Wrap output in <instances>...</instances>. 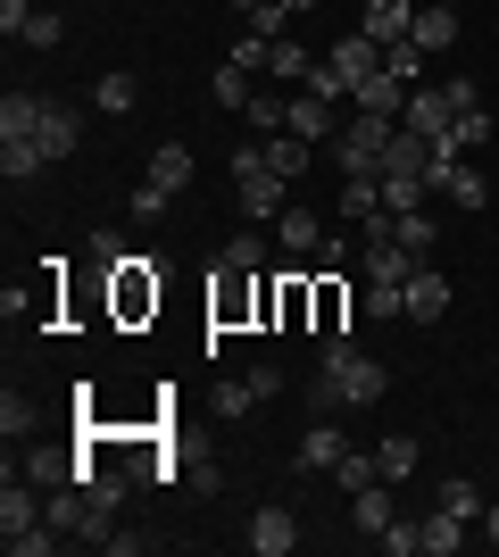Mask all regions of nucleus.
Here are the masks:
<instances>
[{"label": "nucleus", "instance_id": "nucleus-1", "mask_svg": "<svg viewBox=\"0 0 499 557\" xmlns=\"http://www.w3.org/2000/svg\"><path fill=\"white\" fill-rule=\"evenodd\" d=\"M234 191H241V216H250V225H275V216L291 209V200H284L291 184L259 159V141H241V150H234Z\"/></svg>", "mask_w": 499, "mask_h": 557}, {"label": "nucleus", "instance_id": "nucleus-2", "mask_svg": "<svg viewBox=\"0 0 499 557\" xmlns=\"http://www.w3.org/2000/svg\"><path fill=\"white\" fill-rule=\"evenodd\" d=\"M391 134H400V116H350V134H333V166L341 175H383V150H391Z\"/></svg>", "mask_w": 499, "mask_h": 557}, {"label": "nucleus", "instance_id": "nucleus-3", "mask_svg": "<svg viewBox=\"0 0 499 557\" xmlns=\"http://www.w3.org/2000/svg\"><path fill=\"white\" fill-rule=\"evenodd\" d=\"M400 125L408 134H425V141H441L458 125V100L441 92V84H416V92H408V109H400Z\"/></svg>", "mask_w": 499, "mask_h": 557}, {"label": "nucleus", "instance_id": "nucleus-4", "mask_svg": "<svg viewBox=\"0 0 499 557\" xmlns=\"http://www.w3.org/2000/svg\"><path fill=\"white\" fill-rule=\"evenodd\" d=\"M450 275H441V267H425V258H416V275H408V317H416V325H441V317H450Z\"/></svg>", "mask_w": 499, "mask_h": 557}, {"label": "nucleus", "instance_id": "nucleus-5", "mask_svg": "<svg viewBox=\"0 0 499 557\" xmlns=\"http://www.w3.org/2000/svg\"><path fill=\"white\" fill-rule=\"evenodd\" d=\"M341 458H350V433H341L333 417H316L309 433H300V466H309V474H333Z\"/></svg>", "mask_w": 499, "mask_h": 557}, {"label": "nucleus", "instance_id": "nucleus-6", "mask_svg": "<svg viewBox=\"0 0 499 557\" xmlns=\"http://www.w3.org/2000/svg\"><path fill=\"white\" fill-rule=\"evenodd\" d=\"M250 549H259V557H291V549H300L291 508H259V516H250Z\"/></svg>", "mask_w": 499, "mask_h": 557}, {"label": "nucleus", "instance_id": "nucleus-7", "mask_svg": "<svg viewBox=\"0 0 499 557\" xmlns=\"http://www.w3.org/2000/svg\"><path fill=\"white\" fill-rule=\"evenodd\" d=\"M284 134H300V141H333V100L291 92V100H284Z\"/></svg>", "mask_w": 499, "mask_h": 557}, {"label": "nucleus", "instance_id": "nucleus-8", "mask_svg": "<svg viewBox=\"0 0 499 557\" xmlns=\"http://www.w3.org/2000/svg\"><path fill=\"white\" fill-rule=\"evenodd\" d=\"M408 34H416V50H425V59H441V50L458 42V9H441V0H416V25H408Z\"/></svg>", "mask_w": 499, "mask_h": 557}, {"label": "nucleus", "instance_id": "nucleus-9", "mask_svg": "<svg viewBox=\"0 0 499 557\" xmlns=\"http://www.w3.org/2000/svg\"><path fill=\"white\" fill-rule=\"evenodd\" d=\"M159 258H125L117 267V308L125 317H142V308H159V275H150Z\"/></svg>", "mask_w": 499, "mask_h": 557}, {"label": "nucleus", "instance_id": "nucleus-10", "mask_svg": "<svg viewBox=\"0 0 499 557\" xmlns=\"http://www.w3.org/2000/svg\"><path fill=\"white\" fill-rule=\"evenodd\" d=\"M325 59H333L341 75H350V92H358V84H366V75L383 67V42H375V34H341V42H333Z\"/></svg>", "mask_w": 499, "mask_h": 557}, {"label": "nucleus", "instance_id": "nucleus-11", "mask_svg": "<svg viewBox=\"0 0 499 557\" xmlns=\"http://www.w3.org/2000/svg\"><path fill=\"white\" fill-rule=\"evenodd\" d=\"M408 92H416V84H400V75H391V67H375V75H366V84H358V109H366V116H400L408 109Z\"/></svg>", "mask_w": 499, "mask_h": 557}, {"label": "nucleus", "instance_id": "nucleus-12", "mask_svg": "<svg viewBox=\"0 0 499 557\" xmlns=\"http://www.w3.org/2000/svg\"><path fill=\"white\" fill-rule=\"evenodd\" d=\"M34 524H42V499H34V483H17V474H9V491H0V541L34 533Z\"/></svg>", "mask_w": 499, "mask_h": 557}, {"label": "nucleus", "instance_id": "nucleus-13", "mask_svg": "<svg viewBox=\"0 0 499 557\" xmlns=\"http://www.w3.org/2000/svg\"><path fill=\"white\" fill-rule=\"evenodd\" d=\"M309 150H316V141H300V134H259V159L275 166L284 184H300V175H309Z\"/></svg>", "mask_w": 499, "mask_h": 557}, {"label": "nucleus", "instance_id": "nucleus-14", "mask_svg": "<svg viewBox=\"0 0 499 557\" xmlns=\"http://www.w3.org/2000/svg\"><path fill=\"white\" fill-rule=\"evenodd\" d=\"M191 166H200V159H191V141H159V150H150V175H142V184L184 191V184H191Z\"/></svg>", "mask_w": 499, "mask_h": 557}, {"label": "nucleus", "instance_id": "nucleus-15", "mask_svg": "<svg viewBox=\"0 0 499 557\" xmlns=\"http://www.w3.org/2000/svg\"><path fill=\"white\" fill-rule=\"evenodd\" d=\"M408 25H416V0H366V17H358V34H375V42H400Z\"/></svg>", "mask_w": 499, "mask_h": 557}, {"label": "nucleus", "instance_id": "nucleus-16", "mask_svg": "<svg viewBox=\"0 0 499 557\" xmlns=\"http://www.w3.org/2000/svg\"><path fill=\"white\" fill-rule=\"evenodd\" d=\"M50 166V150L34 134H0V175H9V184H25V175H42Z\"/></svg>", "mask_w": 499, "mask_h": 557}, {"label": "nucleus", "instance_id": "nucleus-17", "mask_svg": "<svg viewBox=\"0 0 499 557\" xmlns=\"http://www.w3.org/2000/svg\"><path fill=\"white\" fill-rule=\"evenodd\" d=\"M34 141H42L50 159H67L75 141H84V116H75L67 100H50V109H42V134H34Z\"/></svg>", "mask_w": 499, "mask_h": 557}, {"label": "nucleus", "instance_id": "nucleus-18", "mask_svg": "<svg viewBox=\"0 0 499 557\" xmlns=\"http://www.w3.org/2000/svg\"><path fill=\"white\" fill-rule=\"evenodd\" d=\"M275 225H284V250L291 258H316V250H325V216H316V209H284Z\"/></svg>", "mask_w": 499, "mask_h": 557}, {"label": "nucleus", "instance_id": "nucleus-19", "mask_svg": "<svg viewBox=\"0 0 499 557\" xmlns=\"http://www.w3.org/2000/svg\"><path fill=\"white\" fill-rule=\"evenodd\" d=\"M425 166H433V141L400 125V134H391V150H383V175H425Z\"/></svg>", "mask_w": 499, "mask_h": 557}, {"label": "nucleus", "instance_id": "nucleus-20", "mask_svg": "<svg viewBox=\"0 0 499 557\" xmlns=\"http://www.w3.org/2000/svg\"><path fill=\"white\" fill-rule=\"evenodd\" d=\"M416 466H425V458H416V433H391V442L375 449V474H383V483H416Z\"/></svg>", "mask_w": 499, "mask_h": 557}, {"label": "nucleus", "instance_id": "nucleus-21", "mask_svg": "<svg viewBox=\"0 0 499 557\" xmlns=\"http://www.w3.org/2000/svg\"><path fill=\"white\" fill-rule=\"evenodd\" d=\"M350 524H358V533H383V524H391V483L350 491Z\"/></svg>", "mask_w": 499, "mask_h": 557}, {"label": "nucleus", "instance_id": "nucleus-22", "mask_svg": "<svg viewBox=\"0 0 499 557\" xmlns=\"http://www.w3.org/2000/svg\"><path fill=\"white\" fill-rule=\"evenodd\" d=\"M375 209H383V175H341V216H350V225H366Z\"/></svg>", "mask_w": 499, "mask_h": 557}, {"label": "nucleus", "instance_id": "nucleus-23", "mask_svg": "<svg viewBox=\"0 0 499 557\" xmlns=\"http://www.w3.org/2000/svg\"><path fill=\"white\" fill-rule=\"evenodd\" d=\"M458 549H466V516L433 508V516H425V557H458Z\"/></svg>", "mask_w": 499, "mask_h": 557}, {"label": "nucleus", "instance_id": "nucleus-24", "mask_svg": "<svg viewBox=\"0 0 499 557\" xmlns=\"http://www.w3.org/2000/svg\"><path fill=\"white\" fill-rule=\"evenodd\" d=\"M259 267H266V242H259V233H234V242L216 250V275H259Z\"/></svg>", "mask_w": 499, "mask_h": 557}, {"label": "nucleus", "instance_id": "nucleus-25", "mask_svg": "<svg viewBox=\"0 0 499 557\" xmlns=\"http://www.w3.org/2000/svg\"><path fill=\"white\" fill-rule=\"evenodd\" d=\"M42 109H50L42 92H9L0 100V134H42Z\"/></svg>", "mask_w": 499, "mask_h": 557}, {"label": "nucleus", "instance_id": "nucleus-26", "mask_svg": "<svg viewBox=\"0 0 499 557\" xmlns=\"http://www.w3.org/2000/svg\"><path fill=\"white\" fill-rule=\"evenodd\" d=\"M92 100H100V116H125V109H134V100H142V84H134V75H125V67H109V75H100V84H92Z\"/></svg>", "mask_w": 499, "mask_h": 557}, {"label": "nucleus", "instance_id": "nucleus-27", "mask_svg": "<svg viewBox=\"0 0 499 557\" xmlns=\"http://www.w3.org/2000/svg\"><path fill=\"white\" fill-rule=\"evenodd\" d=\"M391 233H400V250H416V258H433V250H441V225H433L425 209H408V216H391Z\"/></svg>", "mask_w": 499, "mask_h": 557}, {"label": "nucleus", "instance_id": "nucleus-28", "mask_svg": "<svg viewBox=\"0 0 499 557\" xmlns=\"http://www.w3.org/2000/svg\"><path fill=\"white\" fill-rule=\"evenodd\" d=\"M309 67H316V59H309L300 42H291V34H284L275 50H266V75H275V84H309Z\"/></svg>", "mask_w": 499, "mask_h": 557}, {"label": "nucleus", "instance_id": "nucleus-29", "mask_svg": "<svg viewBox=\"0 0 499 557\" xmlns=\"http://www.w3.org/2000/svg\"><path fill=\"white\" fill-rule=\"evenodd\" d=\"M9 474H25V483H75V458H59V449H34V458L9 466Z\"/></svg>", "mask_w": 499, "mask_h": 557}, {"label": "nucleus", "instance_id": "nucleus-30", "mask_svg": "<svg viewBox=\"0 0 499 557\" xmlns=\"http://www.w3.org/2000/svg\"><path fill=\"white\" fill-rule=\"evenodd\" d=\"M441 191H450L458 209H483V200H491V191H483V166H475V159H458V166H450V184H441Z\"/></svg>", "mask_w": 499, "mask_h": 557}, {"label": "nucleus", "instance_id": "nucleus-31", "mask_svg": "<svg viewBox=\"0 0 499 557\" xmlns=\"http://www.w3.org/2000/svg\"><path fill=\"white\" fill-rule=\"evenodd\" d=\"M216 109H250V67L216 59Z\"/></svg>", "mask_w": 499, "mask_h": 557}, {"label": "nucleus", "instance_id": "nucleus-32", "mask_svg": "<svg viewBox=\"0 0 499 557\" xmlns=\"http://www.w3.org/2000/svg\"><path fill=\"white\" fill-rule=\"evenodd\" d=\"M300 92H316V100H333V109H341V100H350V75L333 67V59H316V67H309V84H300Z\"/></svg>", "mask_w": 499, "mask_h": 557}, {"label": "nucleus", "instance_id": "nucleus-33", "mask_svg": "<svg viewBox=\"0 0 499 557\" xmlns=\"http://www.w3.org/2000/svg\"><path fill=\"white\" fill-rule=\"evenodd\" d=\"M433 508H450V516H466V524H475V516H483V491L466 483V474H450V483H441V499H433Z\"/></svg>", "mask_w": 499, "mask_h": 557}, {"label": "nucleus", "instance_id": "nucleus-34", "mask_svg": "<svg viewBox=\"0 0 499 557\" xmlns=\"http://www.w3.org/2000/svg\"><path fill=\"white\" fill-rule=\"evenodd\" d=\"M416 200H425V175H383V209L391 216H408Z\"/></svg>", "mask_w": 499, "mask_h": 557}, {"label": "nucleus", "instance_id": "nucleus-35", "mask_svg": "<svg viewBox=\"0 0 499 557\" xmlns=\"http://www.w3.org/2000/svg\"><path fill=\"white\" fill-rule=\"evenodd\" d=\"M67 42V17L59 9H34V25H25V50H59Z\"/></svg>", "mask_w": 499, "mask_h": 557}, {"label": "nucleus", "instance_id": "nucleus-36", "mask_svg": "<svg viewBox=\"0 0 499 557\" xmlns=\"http://www.w3.org/2000/svg\"><path fill=\"white\" fill-rule=\"evenodd\" d=\"M383 67L400 75V84H416V67H425V50H416V34H400V42H383Z\"/></svg>", "mask_w": 499, "mask_h": 557}, {"label": "nucleus", "instance_id": "nucleus-37", "mask_svg": "<svg viewBox=\"0 0 499 557\" xmlns=\"http://www.w3.org/2000/svg\"><path fill=\"white\" fill-rule=\"evenodd\" d=\"M250 125H259V134H284V92H250Z\"/></svg>", "mask_w": 499, "mask_h": 557}, {"label": "nucleus", "instance_id": "nucleus-38", "mask_svg": "<svg viewBox=\"0 0 499 557\" xmlns=\"http://www.w3.org/2000/svg\"><path fill=\"white\" fill-rule=\"evenodd\" d=\"M259 408V392H250V374L241 383H216V417H250Z\"/></svg>", "mask_w": 499, "mask_h": 557}, {"label": "nucleus", "instance_id": "nucleus-39", "mask_svg": "<svg viewBox=\"0 0 499 557\" xmlns=\"http://www.w3.org/2000/svg\"><path fill=\"white\" fill-rule=\"evenodd\" d=\"M125 209L142 216V225H159V216H166V209H175V191H159V184H142V191H134V200H125Z\"/></svg>", "mask_w": 499, "mask_h": 557}, {"label": "nucleus", "instance_id": "nucleus-40", "mask_svg": "<svg viewBox=\"0 0 499 557\" xmlns=\"http://www.w3.org/2000/svg\"><path fill=\"white\" fill-rule=\"evenodd\" d=\"M284 17H291L284 0H266V9H250V34H259V42H284Z\"/></svg>", "mask_w": 499, "mask_h": 557}, {"label": "nucleus", "instance_id": "nucleus-41", "mask_svg": "<svg viewBox=\"0 0 499 557\" xmlns=\"http://www.w3.org/2000/svg\"><path fill=\"white\" fill-rule=\"evenodd\" d=\"M59 541H67V533H50V524H34V533H17V541H9V557H50Z\"/></svg>", "mask_w": 499, "mask_h": 557}, {"label": "nucleus", "instance_id": "nucleus-42", "mask_svg": "<svg viewBox=\"0 0 499 557\" xmlns=\"http://www.w3.org/2000/svg\"><path fill=\"white\" fill-rule=\"evenodd\" d=\"M25 25H34V0H0V34L9 42H25Z\"/></svg>", "mask_w": 499, "mask_h": 557}, {"label": "nucleus", "instance_id": "nucleus-43", "mask_svg": "<svg viewBox=\"0 0 499 557\" xmlns=\"http://www.w3.org/2000/svg\"><path fill=\"white\" fill-rule=\"evenodd\" d=\"M25 424H34V408H25V399H17V392H9V399H0V433H9V442H17Z\"/></svg>", "mask_w": 499, "mask_h": 557}, {"label": "nucleus", "instance_id": "nucleus-44", "mask_svg": "<svg viewBox=\"0 0 499 557\" xmlns=\"http://www.w3.org/2000/svg\"><path fill=\"white\" fill-rule=\"evenodd\" d=\"M316 267H325V275H341V267H350V242H341V233H325V250H316Z\"/></svg>", "mask_w": 499, "mask_h": 557}, {"label": "nucleus", "instance_id": "nucleus-45", "mask_svg": "<svg viewBox=\"0 0 499 557\" xmlns=\"http://www.w3.org/2000/svg\"><path fill=\"white\" fill-rule=\"evenodd\" d=\"M84 250H92V267H125V250H117V233H92V242H84Z\"/></svg>", "mask_w": 499, "mask_h": 557}, {"label": "nucleus", "instance_id": "nucleus-46", "mask_svg": "<svg viewBox=\"0 0 499 557\" xmlns=\"http://www.w3.org/2000/svg\"><path fill=\"white\" fill-rule=\"evenodd\" d=\"M483 541H491V549H499V499H491V508H483Z\"/></svg>", "mask_w": 499, "mask_h": 557}, {"label": "nucleus", "instance_id": "nucleus-47", "mask_svg": "<svg viewBox=\"0 0 499 557\" xmlns=\"http://www.w3.org/2000/svg\"><path fill=\"white\" fill-rule=\"evenodd\" d=\"M284 9H291V17H300V9H325V0H284Z\"/></svg>", "mask_w": 499, "mask_h": 557}, {"label": "nucleus", "instance_id": "nucleus-48", "mask_svg": "<svg viewBox=\"0 0 499 557\" xmlns=\"http://www.w3.org/2000/svg\"><path fill=\"white\" fill-rule=\"evenodd\" d=\"M234 9H241V17H250V9H266V0H234Z\"/></svg>", "mask_w": 499, "mask_h": 557}, {"label": "nucleus", "instance_id": "nucleus-49", "mask_svg": "<svg viewBox=\"0 0 499 557\" xmlns=\"http://www.w3.org/2000/svg\"><path fill=\"white\" fill-rule=\"evenodd\" d=\"M491 216H499V191H491Z\"/></svg>", "mask_w": 499, "mask_h": 557}, {"label": "nucleus", "instance_id": "nucleus-50", "mask_svg": "<svg viewBox=\"0 0 499 557\" xmlns=\"http://www.w3.org/2000/svg\"><path fill=\"white\" fill-rule=\"evenodd\" d=\"M441 9H458V0H441Z\"/></svg>", "mask_w": 499, "mask_h": 557}]
</instances>
